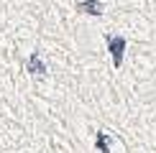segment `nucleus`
Here are the masks:
<instances>
[{"label":"nucleus","mask_w":156,"mask_h":153,"mask_svg":"<svg viewBox=\"0 0 156 153\" xmlns=\"http://www.w3.org/2000/svg\"><path fill=\"white\" fill-rule=\"evenodd\" d=\"M126 38L123 36H108V51L110 56H113V64L115 66H120L123 64V54H126Z\"/></svg>","instance_id":"obj_1"},{"label":"nucleus","mask_w":156,"mask_h":153,"mask_svg":"<svg viewBox=\"0 0 156 153\" xmlns=\"http://www.w3.org/2000/svg\"><path fill=\"white\" fill-rule=\"evenodd\" d=\"M28 72L36 74V76H44V74H46V64L41 61V54H38V51H34V54L28 56Z\"/></svg>","instance_id":"obj_2"},{"label":"nucleus","mask_w":156,"mask_h":153,"mask_svg":"<svg viewBox=\"0 0 156 153\" xmlns=\"http://www.w3.org/2000/svg\"><path fill=\"white\" fill-rule=\"evenodd\" d=\"M77 8L82 13H90V15H102V3H97V0H82Z\"/></svg>","instance_id":"obj_3"},{"label":"nucleus","mask_w":156,"mask_h":153,"mask_svg":"<svg viewBox=\"0 0 156 153\" xmlns=\"http://www.w3.org/2000/svg\"><path fill=\"white\" fill-rule=\"evenodd\" d=\"M95 148L100 151V153H110V135H108V133H97Z\"/></svg>","instance_id":"obj_4"}]
</instances>
